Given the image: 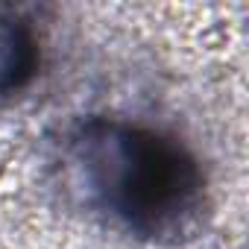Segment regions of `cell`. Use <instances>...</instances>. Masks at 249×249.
Returning <instances> with one entry per match:
<instances>
[{
  "instance_id": "1",
  "label": "cell",
  "mask_w": 249,
  "mask_h": 249,
  "mask_svg": "<svg viewBox=\"0 0 249 249\" xmlns=\"http://www.w3.org/2000/svg\"><path fill=\"white\" fill-rule=\"evenodd\" d=\"M53 170L73 208L141 243L194 240L211 211L199 156L179 135L141 120H76L56 144Z\"/></svg>"
},
{
  "instance_id": "2",
  "label": "cell",
  "mask_w": 249,
  "mask_h": 249,
  "mask_svg": "<svg viewBox=\"0 0 249 249\" xmlns=\"http://www.w3.org/2000/svg\"><path fill=\"white\" fill-rule=\"evenodd\" d=\"M41 44L33 21L0 3V97L21 91L38 71Z\"/></svg>"
}]
</instances>
